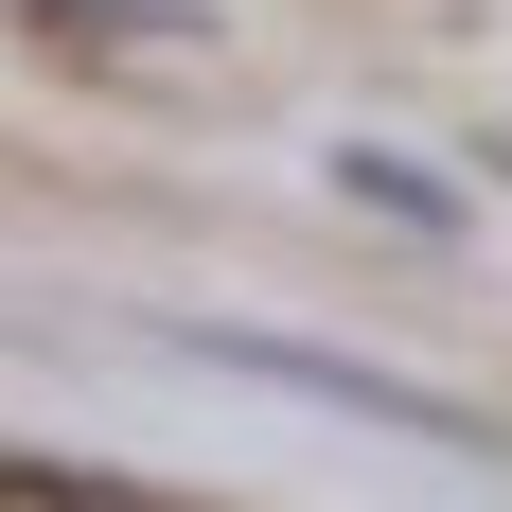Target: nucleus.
I'll return each mask as SVG.
<instances>
[{"instance_id": "f257e3e1", "label": "nucleus", "mask_w": 512, "mask_h": 512, "mask_svg": "<svg viewBox=\"0 0 512 512\" xmlns=\"http://www.w3.org/2000/svg\"><path fill=\"white\" fill-rule=\"evenodd\" d=\"M177 354L248 371V389H301V407H354V424H407V442H495L460 389H424V371H389V354H318V336H248V318H177Z\"/></svg>"}, {"instance_id": "f03ea898", "label": "nucleus", "mask_w": 512, "mask_h": 512, "mask_svg": "<svg viewBox=\"0 0 512 512\" xmlns=\"http://www.w3.org/2000/svg\"><path fill=\"white\" fill-rule=\"evenodd\" d=\"M336 195H371V212H407V230H460V195H442V177H407L389 142H354V159H336Z\"/></svg>"}]
</instances>
